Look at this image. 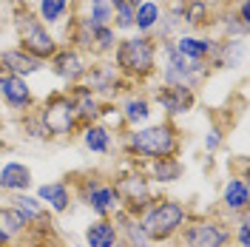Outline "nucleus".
Returning a JSON list of instances; mask_svg holds the SVG:
<instances>
[{
    "label": "nucleus",
    "mask_w": 250,
    "mask_h": 247,
    "mask_svg": "<svg viewBox=\"0 0 250 247\" xmlns=\"http://www.w3.org/2000/svg\"><path fill=\"white\" fill-rule=\"evenodd\" d=\"M182 145H185V134L179 131V125L173 120H159V123L140 125V128H128L117 148L123 159L134 165H145L162 156H179Z\"/></svg>",
    "instance_id": "1"
},
{
    "label": "nucleus",
    "mask_w": 250,
    "mask_h": 247,
    "mask_svg": "<svg viewBox=\"0 0 250 247\" xmlns=\"http://www.w3.org/2000/svg\"><path fill=\"white\" fill-rule=\"evenodd\" d=\"M111 60L128 85L145 88L159 68V43L151 34H123L117 40Z\"/></svg>",
    "instance_id": "2"
},
{
    "label": "nucleus",
    "mask_w": 250,
    "mask_h": 247,
    "mask_svg": "<svg viewBox=\"0 0 250 247\" xmlns=\"http://www.w3.org/2000/svg\"><path fill=\"white\" fill-rule=\"evenodd\" d=\"M137 219H140L142 230L148 233L151 245H173L179 230L185 227V222L190 219V207L182 199L168 196V193L159 190L154 196V202Z\"/></svg>",
    "instance_id": "3"
},
{
    "label": "nucleus",
    "mask_w": 250,
    "mask_h": 247,
    "mask_svg": "<svg viewBox=\"0 0 250 247\" xmlns=\"http://www.w3.org/2000/svg\"><path fill=\"white\" fill-rule=\"evenodd\" d=\"M12 26L17 34V46L37 60L48 62L60 48V37L54 34V29H48L26 0H12Z\"/></svg>",
    "instance_id": "4"
},
{
    "label": "nucleus",
    "mask_w": 250,
    "mask_h": 247,
    "mask_svg": "<svg viewBox=\"0 0 250 247\" xmlns=\"http://www.w3.org/2000/svg\"><path fill=\"white\" fill-rule=\"evenodd\" d=\"M65 182L74 190V202L88 207L94 219H111L117 210H123V202L111 185V176L105 170H83V173H68Z\"/></svg>",
    "instance_id": "5"
},
{
    "label": "nucleus",
    "mask_w": 250,
    "mask_h": 247,
    "mask_svg": "<svg viewBox=\"0 0 250 247\" xmlns=\"http://www.w3.org/2000/svg\"><path fill=\"white\" fill-rule=\"evenodd\" d=\"M108 176H111V185L117 190L120 202H123V210L131 213V216H140L142 210L154 202L156 193H159V190L148 182L142 165H134V162H128V159H123Z\"/></svg>",
    "instance_id": "6"
},
{
    "label": "nucleus",
    "mask_w": 250,
    "mask_h": 247,
    "mask_svg": "<svg viewBox=\"0 0 250 247\" xmlns=\"http://www.w3.org/2000/svg\"><path fill=\"white\" fill-rule=\"evenodd\" d=\"M176 247H233V225L222 213H190L176 236Z\"/></svg>",
    "instance_id": "7"
},
{
    "label": "nucleus",
    "mask_w": 250,
    "mask_h": 247,
    "mask_svg": "<svg viewBox=\"0 0 250 247\" xmlns=\"http://www.w3.org/2000/svg\"><path fill=\"white\" fill-rule=\"evenodd\" d=\"M210 77L208 62H188L176 48L173 40L159 43V68H156V80L168 82V85H188L193 91H199Z\"/></svg>",
    "instance_id": "8"
},
{
    "label": "nucleus",
    "mask_w": 250,
    "mask_h": 247,
    "mask_svg": "<svg viewBox=\"0 0 250 247\" xmlns=\"http://www.w3.org/2000/svg\"><path fill=\"white\" fill-rule=\"evenodd\" d=\"M37 114L46 125L51 142H65V139H74L80 134V120L74 114V105L68 100V94L62 91H51L43 100H37Z\"/></svg>",
    "instance_id": "9"
},
{
    "label": "nucleus",
    "mask_w": 250,
    "mask_h": 247,
    "mask_svg": "<svg viewBox=\"0 0 250 247\" xmlns=\"http://www.w3.org/2000/svg\"><path fill=\"white\" fill-rule=\"evenodd\" d=\"M83 85L91 88L103 103H117L120 94L131 88L120 77V71H117V65H114L111 57H91L88 68H85V77H83Z\"/></svg>",
    "instance_id": "10"
},
{
    "label": "nucleus",
    "mask_w": 250,
    "mask_h": 247,
    "mask_svg": "<svg viewBox=\"0 0 250 247\" xmlns=\"http://www.w3.org/2000/svg\"><path fill=\"white\" fill-rule=\"evenodd\" d=\"M154 108H159L165 114V120H176V117H185L196 108L199 103V91L188 88V85H168V82H156L151 88H145Z\"/></svg>",
    "instance_id": "11"
},
{
    "label": "nucleus",
    "mask_w": 250,
    "mask_h": 247,
    "mask_svg": "<svg viewBox=\"0 0 250 247\" xmlns=\"http://www.w3.org/2000/svg\"><path fill=\"white\" fill-rule=\"evenodd\" d=\"M88 62H91V57H85L83 51H77V48H71V46H60L54 51V57L46 62V68L60 80V82L74 85V82H83Z\"/></svg>",
    "instance_id": "12"
},
{
    "label": "nucleus",
    "mask_w": 250,
    "mask_h": 247,
    "mask_svg": "<svg viewBox=\"0 0 250 247\" xmlns=\"http://www.w3.org/2000/svg\"><path fill=\"white\" fill-rule=\"evenodd\" d=\"M248 210H250V182H248V176L230 173V176L222 182V190H219V213L233 222L236 216H242V213H248Z\"/></svg>",
    "instance_id": "13"
},
{
    "label": "nucleus",
    "mask_w": 250,
    "mask_h": 247,
    "mask_svg": "<svg viewBox=\"0 0 250 247\" xmlns=\"http://www.w3.org/2000/svg\"><path fill=\"white\" fill-rule=\"evenodd\" d=\"M117 108L123 114V123L125 128H140V125H148L154 120V103H151V97L145 88H137V85H131L128 91L120 94V100H117Z\"/></svg>",
    "instance_id": "14"
},
{
    "label": "nucleus",
    "mask_w": 250,
    "mask_h": 247,
    "mask_svg": "<svg viewBox=\"0 0 250 247\" xmlns=\"http://www.w3.org/2000/svg\"><path fill=\"white\" fill-rule=\"evenodd\" d=\"M34 196L46 205L51 216H65V213L74 210V190L65 179H51V182L37 185Z\"/></svg>",
    "instance_id": "15"
},
{
    "label": "nucleus",
    "mask_w": 250,
    "mask_h": 247,
    "mask_svg": "<svg viewBox=\"0 0 250 247\" xmlns=\"http://www.w3.org/2000/svg\"><path fill=\"white\" fill-rule=\"evenodd\" d=\"M248 40H230V37H216L213 43V51H210V60H208V68L210 71H233L239 68L245 57H248Z\"/></svg>",
    "instance_id": "16"
},
{
    "label": "nucleus",
    "mask_w": 250,
    "mask_h": 247,
    "mask_svg": "<svg viewBox=\"0 0 250 247\" xmlns=\"http://www.w3.org/2000/svg\"><path fill=\"white\" fill-rule=\"evenodd\" d=\"M62 91L68 94V100H71V105H74V114H77V120H80V128L100 123L103 100H100L91 88H85L83 82H74V85H65Z\"/></svg>",
    "instance_id": "17"
},
{
    "label": "nucleus",
    "mask_w": 250,
    "mask_h": 247,
    "mask_svg": "<svg viewBox=\"0 0 250 247\" xmlns=\"http://www.w3.org/2000/svg\"><path fill=\"white\" fill-rule=\"evenodd\" d=\"M142 170H145L148 182H151L156 190H162V187L176 185V182L185 176V162H182L179 156H162V159H151V162H145Z\"/></svg>",
    "instance_id": "18"
},
{
    "label": "nucleus",
    "mask_w": 250,
    "mask_h": 247,
    "mask_svg": "<svg viewBox=\"0 0 250 247\" xmlns=\"http://www.w3.org/2000/svg\"><path fill=\"white\" fill-rule=\"evenodd\" d=\"M0 68H3L6 74L29 80V77H34V74H40V71H46V62L37 60V57H31L29 51H23L20 46H9V48L0 51Z\"/></svg>",
    "instance_id": "19"
},
{
    "label": "nucleus",
    "mask_w": 250,
    "mask_h": 247,
    "mask_svg": "<svg viewBox=\"0 0 250 247\" xmlns=\"http://www.w3.org/2000/svg\"><path fill=\"white\" fill-rule=\"evenodd\" d=\"M34 185V173L26 162L9 159L0 165V193L3 196H15V193H29Z\"/></svg>",
    "instance_id": "20"
},
{
    "label": "nucleus",
    "mask_w": 250,
    "mask_h": 247,
    "mask_svg": "<svg viewBox=\"0 0 250 247\" xmlns=\"http://www.w3.org/2000/svg\"><path fill=\"white\" fill-rule=\"evenodd\" d=\"M216 43V34H193V31H182L173 37V48L185 57L188 62H208L210 51Z\"/></svg>",
    "instance_id": "21"
},
{
    "label": "nucleus",
    "mask_w": 250,
    "mask_h": 247,
    "mask_svg": "<svg viewBox=\"0 0 250 247\" xmlns=\"http://www.w3.org/2000/svg\"><path fill=\"white\" fill-rule=\"evenodd\" d=\"M216 3L213 0H185L182 9V29L193 31V34H205L213 29L216 20Z\"/></svg>",
    "instance_id": "22"
},
{
    "label": "nucleus",
    "mask_w": 250,
    "mask_h": 247,
    "mask_svg": "<svg viewBox=\"0 0 250 247\" xmlns=\"http://www.w3.org/2000/svg\"><path fill=\"white\" fill-rule=\"evenodd\" d=\"M6 202L29 222V227H54V216L48 213V207L34 193H15V196H9Z\"/></svg>",
    "instance_id": "23"
},
{
    "label": "nucleus",
    "mask_w": 250,
    "mask_h": 247,
    "mask_svg": "<svg viewBox=\"0 0 250 247\" xmlns=\"http://www.w3.org/2000/svg\"><path fill=\"white\" fill-rule=\"evenodd\" d=\"M80 142H83V148L88 151L91 156H111L117 151V145H120V139L114 131H108L103 123H94V125H85V128H80Z\"/></svg>",
    "instance_id": "24"
},
{
    "label": "nucleus",
    "mask_w": 250,
    "mask_h": 247,
    "mask_svg": "<svg viewBox=\"0 0 250 247\" xmlns=\"http://www.w3.org/2000/svg\"><path fill=\"white\" fill-rule=\"evenodd\" d=\"M83 245L85 247H123L120 230L111 219H91L83 230Z\"/></svg>",
    "instance_id": "25"
},
{
    "label": "nucleus",
    "mask_w": 250,
    "mask_h": 247,
    "mask_svg": "<svg viewBox=\"0 0 250 247\" xmlns=\"http://www.w3.org/2000/svg\"><path fill=\"white\" fill-rule=\"evenodd\" d=\"M111 222L117 225V230H120V242L123 247H154L151 245V239H148V233L142 230L140 219L131 216V213H125V210H117Z\"/></svg>",
    "instance_id": "26"
},
{
    "label": "nucleus",
    "mask_w": 250,
    "mask_h": 247,
    "mask_svg": "<svg viewBox=\"0 0 250 247\" xmlns=\"http://www.w3.org/2000/svg\"><path fill=\"white\" fill-rule=\"evenodd\" d=\"M0 233L9 239V245L12 247H20L23 245V239L29 236V222L20 216L9 202L0 205Z\"/></svg>",
    "instance_id": "27"
},
{
    "label": "nucleus",
    "mask_w": 250,
    "mask_h": 247,
    "mask_svg": "<svg viewBox=\"0 0 250 247\" xmlns=\"http://www.w3.org/2000/svg\"><path fill=\"white\" fill-rule=\"evenodd\" d=\"M17 131H20V137L29 139V142H40V145L51 142L46 125H43L40 114H37V105L29 111H23V114H17Z\"/></svg>",
    "instance_id": "28"
},
{
    "label": "nucleus",
    "mask_w": 250,
    "mask_h": 247,
    "mask_svg": "<svg viewBox=\"0 0 250 247\" xmlns=\"http://www.w3.org/2000/svg\"><path fill=\"white\" fill-rule=\"evenodd\" d=\"M162 20V3L145 0L134 9V34H154V29Z\"/></svg>",
    "instance_id": "29"
},
{
    "label": "nucleus",
    "mask_w": 250,
    "mask_h": 247,
    "mask_svg": "<svg viewBox=\"0 0 250 247\" xmlns=\"http://www.w3.org/2000/svg\"><path fill=\"white\" fill-rule=\"evenodd\" d=\"M34 12L48 29H54V26H62V20L74 12V0H37Z\"/></svg>",
    "instance_id": "30"
},
{
    "label": "nucleus",
    "mask_w": 250,
    "mask_h": 247,
    "mask_svg": "<svg viewBox=\"0 0 250 247\" xmlns=\"http://www.w3.org/2000/svg\"><path fill=\"white\" fill-rule=\"evenodd\" d=\"M111 6V26L117 34H134V6H128L125 0H108Z\"/></svg>",
    "instance_id": "31"
},
{
    "label": "nucleus",
    "mask_w": 250,
    "mask_h": 247,
    "mask_svg": "<svg viewBox=\"0 0 250 247\" xmlns=\"http://www.w3.org/2000/svg\"><path fill=\"white\" fill-rule=\"evenodd\" d=\"M120 34L114 26H100L94 29V40H91V57H111L114 48H117Z\"/></svg>",
    "instance_id": "32"
},
{
    "label": "nucleus",
    "mask_w": 250,
    "mask_h": 247,
    "mask_svg": "<svg viewBox=\"0 0 250 247\" xmlns=\"http://www.w3.org/2000/svg\"><path fill=\"white\" fill-rule=\"evenodd\" d=\"M100 123L105 125L108 131H114L117 134V139L125 137V123H123V114H120V108H117V103H103V111H100Z\"/></svg>",
    "instance_id": "33"
},
{
    "label": "nucleus",
    "mask_w": 250,
    "mask_h": 247,
    "mask_svg": "<svg viewBox=\"0 0 250 247\" xmlns=\"http://www.w3.org/2000/svg\"><path fill=\"white\" fill-rule=\"evenodd\" d=\"M202 148H205V154H219V151L225 148V128H222L219 123H213L208 131H205Z\"/></svg>",
    "instance_id": "34"
},
{
    "label": "nucleus",
    "mask_w": 250,
    "mask_h": 247,
    "mask_svg": "<svg viewBox=\"0 0 250 247\" xmlns=\"http://www.w3.org/2000/svg\"><path fill=\"white\" fill-rule=\"evenodd\" d=\"M233 225V247H250V213L236 216Z\"/></svg>",
    "instance_id": "35"
},
{
    "label": "nucleus",
    "mask_w": 250,
    "mask_h": 247,
    "mask_svg": "<svg viewBox=\"0 0 250 247\" xmlns=\"http://www.w3.org/2000/svg\"><path fill=\"white\" fill-rule=\"evenodd\" d=\"M230 6H233L236 17H239V23H245V26L250 29V0H233Z\"/></svg>",
    "instance_id": "36"
},
{
    "label": "nucleus",
    "mask_w": 250,
    "mask_h": 247,
    "mask_svg": "<svg viewBox=\"0 0 250 247\" xmlns=\"http://www.w3.org/2000/svg\"><path fill=\"white\" fill-rule=\"evenodd\" d=\"M6 131H9V125H6V120H3V117H0V148L6 145V137H9Z\"/></svg>",
    "instance_id": "37"
},
{
    "label": "nucleus",
    "mask_w": 250,
    "mask_h": 247,
    "mask_svg": "<svg viewBox=\"0 0 250 247\" xmlns=\"http://www.w3.org/2000/svg\"><path fill=\"white\" fill-rule=\"evenodd\" d=\"M94 3H103V0H74V6H94Z\"/></svg>",
    "instance_id": "38"
},
{
    "label": "nucleus",
    "mask_w": 250,
    "mask_h": 247,
    "mask_svg": "<svg viewBox=\"0 0 250 247\" xmlns=\"http://www.w3.org/2000/svg\"><path fill=\"white\" fill-rule=\"evenodd\" d=\"M0 247H12V245H9V239H6L3 233H0Z\"/></svg>",
    "instance_id": "39"
},
{
    "label": "nucleus",
    "mask_w": 250,
    "mask_h": 247,
    "mask_svg": "<svg viewBox=\"0 0 250 247\" xmlns=\"http://www.w3.org/2000/svg\"><path fill=\"white\" fill-rule=\"evenodd\" d=\"M125 3H128V6H134V9H137V6H140V3H145V0H125Z\"/></svg>",
    "instance_id": "40"
},
{
    "label": "nucleus",
    "mask_w": 250,
    "mask_h": 247,
    "mask_svg": "<svg viewBox=\"0 0 250 247\" xmlns=\"http://www.w3.org/2000/svg\"><path fill=\"white\" fill-rule=\"evenodd\" d=\"M159 247H176V242H173V245H159Z\"/></svg>",
    "instance_id": "41"
},
{
    "label": "nucleus",
    "mask_w": 250,
    "mask_h": 247,
    "mask_svg": "<svg viewBox=\"0 0 250 247\" xmlns=\"http://www.w3.org/2000/svg\"><path fill=\"white\" fill-rule=\"evenodd\" d=\"M225 3H228V0H225ZM230 3H233V0H230Z\"/></svg>",
    "instance_id": "42"
}]
</instances>
